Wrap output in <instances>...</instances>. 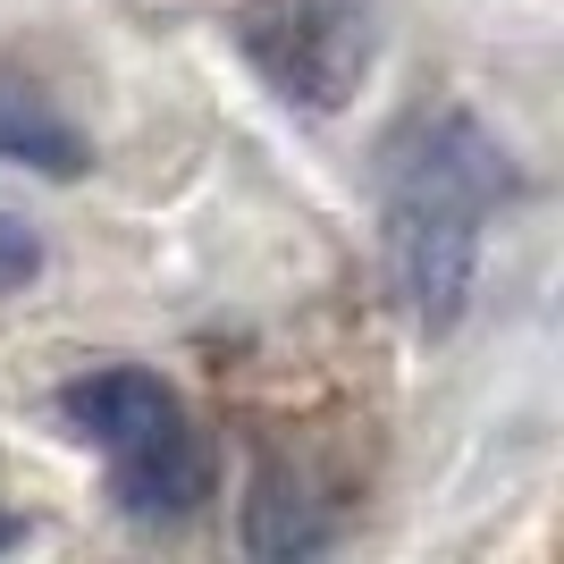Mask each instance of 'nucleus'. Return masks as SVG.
Listing matches in <instances>:
<instances>
[{
    "label": "nucleus",
    "instance_id": "nucleus-1",
    "mask_svg": "<svg viewBox=\"0 0 564 564\" xmlns=\"http://www.w3.org/2000/svg\"><path fill=\"white\" fill-rule=\"evenodd\" d=\"M506 194H514V161L471 110H438L397 143L388 194H379V261L413 329L438 337L464 321L471 279H480V236Z\"/></svg>",
    "mask_w": 564,
    "mask_h": 564
},
{
    "label": "nucleus",
    "instance_id": "nucleus-2",
    "mask_svg": "<svg viewBox=\"0 0 564 564\" xmlns=\"http://www.w3.org/2000/svg\"><path fill=\"white\" fill-rule=\"evenodd\" d=\"M245 59L286 101L337 110L371 68V0H245Z\"/></svg>",
    "mask_w": 564,
    "mask_h": 564
},
{
    "label": "nucleus",
    "instance_id": "nucleus-3",
    "mask_svg": "<svg viewBox=\"0 0 564 564\" xmlns=\"http://www.w3.org/2000/svg\"><path fill=\"white\" fill-rule=\"evenodd\" d=\"M110 497L127 522H152V531H177V522H194L203 506H212L219 489V455H212V430H194L186 413H169L152 438H135V447L110 455Z\"/></svg>",
    "mask_w": 564,
    "mask_h": 564
},
{
    "label": "nucleus",
    "instance_id": "nucleus-4",
    "mask_svg": "<svg viewBox=\"0 0 564 564\" xmlns=\"http://www.w3.org/2000/svg\"><path fill=\"white\" fill-rule=\"evenodd\" d=\"M329 540H337V497L321 489L304 464L270 455V464L245 480V556L253 564H304Z\"/></svg>",
    "mask_w": 564,
    "mask_h": 564
},
{
    "label": "nucleus",
    "instance_id": "nucleus-5",
    "mask_svg": "<svg viewBox=\"0 0 564 564\" xmlns=\"http://www.w3.org/2000/svg\"><path fill=\"white\" fill-rule=\"evenodd\" d=\"M177 413V397H169L152 371H135V362H110V371H85L59 388V422L76 430V438H94V447H135V438H152V430Z\"/></svg>",
    "mask_w": 564,
    "mask_h": 564
},
{
    "label": "nucleus",
    "instance_id": "nucleus-6",
    "mask_svg": "<svg viewBox=\"0 0 564 564\" xmlns=\"http://www.w3.org/2000/svg\"><path fill=\"white\" fill-rule=\"evenodd\" d=\"M0 161L34 169V177H85V161H94L76 118L18 68H0Z\"/></svg>",
    "mask_w": 564,
    "mask_h": 564
},
{
    "label": "nucleus",
    "instance_id": "nucleus-7",
    "mask_svg": "<svg viewBox=\"0 0 564 564\" xmlns=\"http://www.w3.org/2000/svg\"><path fill=\"white\" fill-rule=\"evenodd\" d=\"M34 270H43V245H34V228L0 212V295H9V286H25Z\"/></svg>",
    "mask_w": 564,
    "mask_h": 564
},
{
    "label": "nucleus",
    "instance_id": "nucleus-8",
    "mask_svg": "<svg viewBox=\"0 0 564 564\" xmlns=\"http://www.w3.org/2000/svg\"><path fill=\"white\" fill-rule=\"evenodd\" d=\"M9 547H25V514H9V506H0V556H9Z\"/></svg>",
    "mask_w": 564,
    "mask_h": 564
}]
</instances>
